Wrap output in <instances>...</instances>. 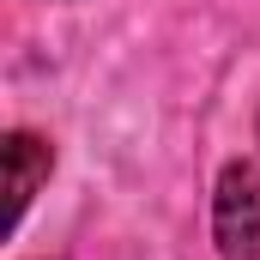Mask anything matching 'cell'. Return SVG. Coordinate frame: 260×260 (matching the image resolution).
Wrapping results in <instances>:
<instances>
[{
  "mask_svg": "<svg viewBox=\"0 0 260 260\" xmlns=\"http://www.w3.org/2000/svg\"><path fill=\"white\" fill-rule=\"evenodd\" d=\"M212 242L224 260H260V164L230 157L212 188Z\"/></svg>",
  "mask_w": 260,
  "mask_h": 260,
  "instance_id": "cell-1",
  "label": "cell"
},
{
  "mask_svg": "<svg viewBox=\"0 0 260 260\" xmlns=\"http://www.w3.org/2000/svg\"><path fill=\"white\" fill-rule=\"evenodd\" d=\"M0 157H6V218L18 224L30 212L37 188L49 182V170H55V145L43 133H30V127H12L6 145H0Z\"/></svg>",
  "mask_w": 260,
  "mask_h": 260,
  "instance_id": "cell-2",
  "label": "cell"
}]
</instances>
